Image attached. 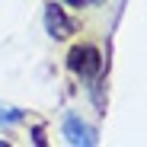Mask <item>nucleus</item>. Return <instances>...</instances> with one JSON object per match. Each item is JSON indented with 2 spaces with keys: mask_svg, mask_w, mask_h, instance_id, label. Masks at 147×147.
<instances>
[{
  "mask_svg": "<svg viewBox=\"0 0 147 147\" xmlns=\"http://www.w3.org/2000/svg\"><path fill=\"white\" fill-rule=\"evenodd\" d=\"M67 64H70L74 74H80V77H93V74H99V67H102V55H99V48H93V45H74L70 55H67Z\"/></svg>",
  "mask_w": 147,
  "mask_h": 147,
  "instance_id": "obj_1",
  "label": "nucleus"
},
{
  "mask_svg": "<svg viewBox=\"0 0 147 147\" xmlns=\"http://www.w3.org/2000/svg\"><path fill=\"white\" fill-rule=\"evenodd\" d=\"M64 138H67V144H83V147H93L96 144V131L86 125V121H80L77 115H67L64 118Z\"/></svg>",
  "mask_w": 147,
  "mask_h": 147,
  "instance_id": "obj_2",
  "label": "nucleus"
},
{
  "mask_svg": "<svg viewBox=\"0 0 147 147\" xmlns=\"http://www.w3.org/2000/svg\"><path fill=\"white\" fill-rule=\"evenodd\" d=\"M45 29H48L51 38H67V35L74 32L70 19L64 16V10H61L58 3H48V7H45Z\"/></svg>",
  "mask_w": 147,
  "mask_h": 147,
  "instance_id": "obj_3",
  "label": "nucleus"
},
{
  "mask_svg": "<svg viewBox=\"0 0 147 147\" xmlns=\"http://www.w3.org/2000/svg\"><path fill=\"white\" fill-rule=\"evenodd\" d=\"M26 118L22 109H13V106H0V121H7V125H16V121Z\"/></svg>",
  "mask_w": 147,
  "mask_h": 147,
  "instance_id": "obj_4",
  "label": "nucleus"
},
{
  "mask_svg": "<svg viewBox=\"0 0 147 147\" xmlns=\"http://www.w3.org/2000/svg\"><path fill=\"white\" fill-rule=\"evenodd\" d=\"M67 3H70V7H86L90 0H67Z\"/></svg>",
  "mask_w": 147,
  "mask_h": 147,
  "instance_id": "obj_5",
  "label": "nucleus"
}]
</instances>
